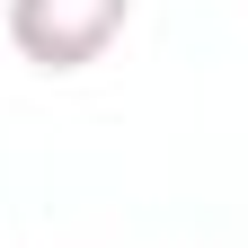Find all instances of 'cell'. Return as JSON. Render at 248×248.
<instances>
[{
    "instance_id": "6da1fadb",
    "label": "cell",
    "mask_w": 248,
    "mask_h": 248,
    "mask_svg": "<svg viewBox=\"0 0 248 248\" xmlns=\"http://www.w3.org/2000/svg\"><path fill=\"white\" fill-rule=\"evenodd\" d=\"M133 18V0H9V45L36 71H89Z\"/></svg>"
}]
</instances>
